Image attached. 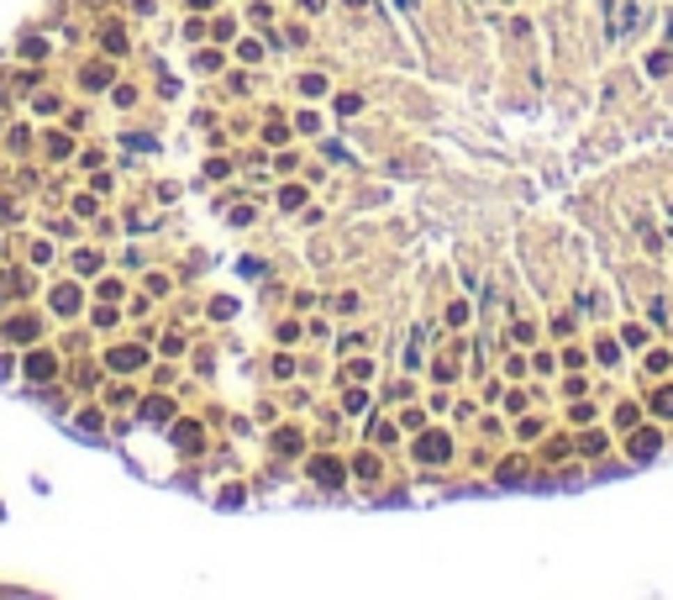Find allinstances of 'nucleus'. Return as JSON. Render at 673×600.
<instances>
[{"label":"nucleus","instance_id":"1","mask_svg":"<svg viewBox=\"0 0 673 600\" xmlns=\"http://www.w3.org/2000/svg\"><path fill=\"white\" fill-rule=\"evenodd\" d=\"M310 474H316L321 484H342V464H337V458H316V464H310Z\"/></svg>","mask_w":673,"mask_h":600},{"label":"nucleus","instance_id":"2","mask_svg":"<svg viewBox=\"0 0 673 600\" xmlns=\"http://www.w3.org/2000/svg\"><path fill=\"white\" fill-rule=\"evenodd\" d=\"M111 369H116V374L142 369V348H116V353H111Z\"/></svg>","mask_w":673,"mask_h":600},{"label":"nucleus","instance_id":"3","mask_svg":"<svg viewBox=\"0 0 673 600\" xmlns=\"http://www.w3.org/2000/svg\"><path fill=\"white\" fill-rule=\"evenodd\" d=\"M415 453H421L426 464H442V458H448V437H437V432L421 437V448H415Z\"/></svg>","mask_w":673,"mask_h":600},{"label":"nucleus","instance_id":"4","mask_svg":"<svg viewBox=\"0 0 673 600\" xmlns=\"http://www.w3.org/2000/svg\"><path fill=\"white\" fill-rule=\"evenodd\" d=\"M658 448H663V437H658V432H637V437H631V453H637V458H652Z\"/></svg>","mask_w":673,"mask_h":600},{"label":"nucleus","instance_id":"5","mask_svg":"<svg viewBox=\"0 0 673 600\" xmlns=\"http://www.w3.org/2000/svg\"><path fill=\"white\" fill-rule=\"evenodd\" d=\"M26 374H32V379H53V358H47V353H32V358H26Z\"/></svg>","mask_w":673,"mask_h":600},{"label":"nucleus","instance_id":"6","mask_svg":"<svg viewBox=\"0 0 673 600\" xmlns=\"http://www.w3.org/2000/svg\"><path fill=\"white\" fill-rule=\"evenodd\" d=\"M53 306H58V311H79V290H58Z\"/></svg>","mask_w":673,"mask_h":600},{"label":"nucleus","instance_id":"7","mask_svg":"<svg viewBox=\"0 0 673 600\" xmlns=\"http://www.w3.org/2000/svg\"><path fill=\"white\" fill-rule=\"evenodd\" d=\"M106 79H111V69H106V63H95V69L84 74V84H90V90H100V84H106Z\"/></svg>","mask_w":673,"mask_h":600},{"label":"nucleus","instance_id":"8","mask_svg":"<svg viewBox=\"0 0 673 600\" xmlns=\"http://www.w3.org/2000/svg\"><path fill=\"white\" fill-rule=\"evenodd\" d=\"M652 411H658V416H673V390H658V400H652Z\"/></svg>","mask_w":673,"mask_h":600},{"label":"nucleus","instance_id":"9","mask_svg":"<svg viewBox=\"0 0 673 600\" xmlns=\"http://www.w3.org/2000/svg\"><path fill=\"white\" fill-rule=\"evenodd\" d=\"M106 48L121 53V48H127V32H116V26H111V32H106Z\"/></svg>","mask_w":673,"mask_h":600},{"label":"nucleus","instance_id":"10","mask_svg":"<svg viewBox=\"0 0 673 600\" xmlns=\"http://www.w3.org/2000/svg\"><path fill=\"white\" fill-rule=\"evenodd\" d=\"M668 369V353H647V374H663Z\"/></svg>","mask_w":673,"mask_h":600}]
</instances>
